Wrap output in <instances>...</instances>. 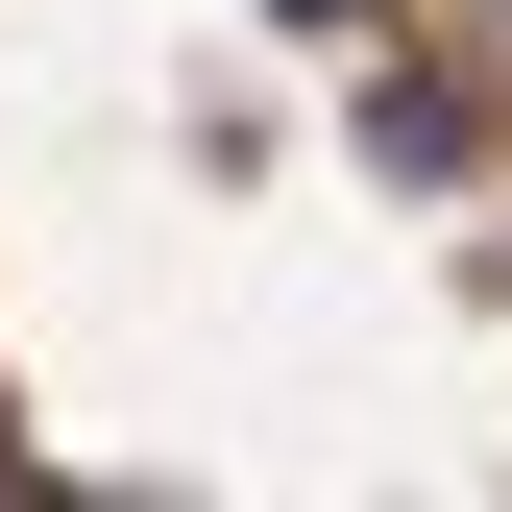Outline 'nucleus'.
I'll list each match as a JSON object with an SVG mask.
<instances>
[{
  "mask_svg": "<svg viewBox=\"0 0 512 512\" xmlns=\"http://www.w3.org/2000/svg\"><path fill=\"white\" fill-rule=\"evenodd\" d=\"M293 25H342V0H293Z\"/></svg>",
  "mask_w": 512,
  "mask_h": 512,
  "instance_id": "obj_1",
  "label": "nucleus"
},
{
  "mask_svg": "<svg viewBox=\"0 0 512 512\" xmlns=\"http://www.w3.org/2000/svg\"><path fill=\"white\" fill-rule=\"evenodd\" d=\"M0 488H25V439H0Z\"/></svg>",
  "mask_w": 512,
  "mask_h": 512,
  "instance_id": "obj_2",
  "label": "nucleus"
}]
</instances>
